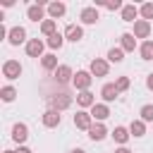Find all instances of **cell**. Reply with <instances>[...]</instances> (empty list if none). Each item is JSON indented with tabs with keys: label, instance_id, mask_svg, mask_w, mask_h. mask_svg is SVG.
<instances>
[{
	"label": "cell",
	"instance_id": "cell-25",
	"mask_svg": "<svg viewBox=\"0 0 153 153\" xmlns=\"http://www.w3.org/2000/svg\"><path fill=\"white\" fill-rule=\"evenodd\" d=\"M129 129H124V127H115V131H112V139L117 141V143H127L129 141Z\"/></svg>",
	"mask_w": 153,
	"mask_h": 153
},
{
	"label": "cell",
	"instance_id": "cell-13",
	"mask_svg": "<svg viewBox=\"0 0 153 153\" xmlns=\"http://www.w3.org/2000/svg\"><path fill=\"white\" fill-rule=\"evenodd\" d=\"M43 124H45L48 129L57 127V124H60V112H57V110H53V108H50V110H45V112H43Z\"/></svg>",
	"mask_w": 153,
	"mask_h": 153
},
{
	"label": "cell",
	"instance_id": "cell-14",
	"mask_svg": "<svg viewBox=\"0 0 153 153\" xmlns=\"http://www.w3.org/2000/svg\"><path fill=\"white\" fill-rule=\"evenodd\" d=\"M88 136H91V141H103V139L108 136V129H105V124H103V122L93 124V127L88 129Z\"/></svg>",
	"mask_w": 153,
	"mask_h": 153
},
{
	"label": "cell",
	"instance_id": "cell-24",
	"mask_svg": "<svg viewBox=\"0 0 153 153\" xmlns=\"http://www.w3.org/2000/svg\"><path fill=\"white\" fill-rule=\"evenodd\" d=\"M136 17H139V10L134 5H124L122 7V19L124 22H136Z\"/></svg>",
	"mask_w": 153,
	"mask_h": 153
},
{
	"label": "cell",
	"instance_id": "cell-34",
	"mask_svg": "<svg viewBox=\"0 0 153 153\" xmlns=\"http://www.w3.org/2000/svg\"><path fill=\"white\" fill-rule=\"evenodd\" d=\"M146 86H148V88H151V91H153V72H151V74H148V79H146Z\"/></svg>",
	"mask_w": 153,
	"mask_h": 153
},
{
	"label": "cell",
	"instance_id": "cell-35",
	"mask_svg": "<svg viewBox=\"0 0 153 153\" xmlns=\"http://www.w3.org/2000/svg\"><path fill=\"white\" fill-rule=\"evenodd\" d=\"M17 153H31V151H29L26 146H19V148H17Z\"/></svg>",
	"mask_w": 153,
	"mask_h": 153
},
{
	"label": "cell",
	"instance_id": "cell-22",
	"mask_svg": "<svg viewBox=\"0 0 153 153\" xmlns=\"http://www.w3.org/2000/svg\"><path fill=\"white\" fill-rule=\"evenodd\" d=\"M41 67H43L45 72H50V69H57V57H55L53 53L43 55V57H41Z\"/></svg>",
	"mask_w": 153,
	"mask_h": 153
},
{
	"label": "cell",
	"instance_id": "cell-15",
	"mask_svg": "<svg viewBox=\"0 0 153 153\" xmlns=\"http://www.w3.org/2000/svg\"><path fill=\"white\" fill-rule=\"evenodd\" d=\"M55 79H57L60 84H67V81L74 79V74H72V69H69L67 65H60V67L55 69Z\"/></svg>",
	"mask_w": 153,
	"mask_h": 153
},
{
	"label": "cell",
	"instance_id": "cell-32",
	"mask_svg": "<svg viewBox=\"0 0 153 153\" xmlns=\"http://www.w3.org/2000/svg\"><path fill=\"white\" fill-rule=\"evenodd\" d=\"M139 115H141V120H143V122H153V105H143Z\"/></svg>",
	"mask_w": 153,
	"mask_h": 153
},
{
	"label": "cell",
	"instance_id": "cell-3",
	"mask_svg": "<svg viewBox=\"0 0 153 153\" xmlns=\"http://www.w3.org/2000/svg\"><path fill=\"white\" fill-rule=\"evenodd\" d=\"M2 74H5L7 79H19V76H22V65H19L17 60H7V62L2 65Z\"/></svg>",
	"mask_w": 153,
	"mask_h": 153
},
{
	"label": "cell",
	"instance_id": "cell-30",
	"mask_svg": "<svg viewBox=\"0 0 153 153\" xmlns=\"http://www.w3.org/2000/svg\"><path fill=\"white\" fill-rule=\"evenodd\" d=\"M62 43H65V36H62V33H55V36H50V38H48V45H50L53 50H60V48H62Z\"/></svg>",
	"mask_w": 153,
	"mask_h": 153
},
{
	"label": "cell",
	"instance_id": "cell-27",
	"mask_svg": "<svg viewBox=\"0 0 153 153\" xmlns=\"http://www.w3.org/2000/svg\"><path fill=\"white\" fill-rule=\"evenodd\" d=\"M96 5H98V7H105V10H112V12H115V10H122V7H124V5L120 2V0H96Z\"/></svg>",
	"mask_w": 153,
	"mask_h": 153
},
{
	"label": "cell",
	"instance_id": "cell-29",
	"mask_svg": "<svg viewBox=\"0 0 153 153\" xmlns=\"http://www.w3.org/2000/svg\"><path fill=\"white\" fill-rule=\"evenodd\" d=\"M108 60L110 62H122L124 60V50L122 48H110L108 50Z\"/></svg>",
	"mask_w": 153,
	"mask_h": 153
},
{
	"label": "cell",
	"instance_id": "cell-23",
	"mask_svg": "<svg viewBox=\"0 0 153 153\" xmlns=\"http://www.w3.org/2000/svg\"><path fill=\"white\" fill-rule=\"evenodd\" d=\"M129 134H131V136H143V134H146V122H143V120H134V122L129 124Z\"/></svg>",
	"mask_w": 153,
	"mask_h": 153
},
{
	"label": "cell",
	"instance_id": "cell-11",
	"mask_svg": "<svg viewBox=\"0 0 153 153\" xmlns=\"http://www.w3.org/2000/svg\"><path fill=\"white\" fill-rule=\"evenodd\" d=\"M72 105V98L67 96V93H57V96H53V110H67Z\"/></svg>",
	"mask_w": 153,
	"mask_h": 153
},
{
	"label": "cell",
	"instance_id": "cell-10",
	"mask_svg": "<svg viewBox=\"0 0 153 153\" xmlns=\"http://www.w3.org/2000/svg\"><path fill=\"white\" fill-rule=\"evenodd\" d=\"M12 139H14L17 143H24V141L29 139V127L22 124V122H17V124L12 127Z\"/></svg>",
	"mask_w": 153,
	"mask_h": 153
},
{
	"label": "cell",
	"instance_id": "cell-7",
	"mask_svg": "<svg viewBox=\"0 0 153 153\" xmlns=\"http://www.w3.org/2000/svg\"><path fill=\"white\" fill-rule=\"evenodd\" d=\"M26 55L29 57H43V41L41 38H31L26 43Z\"/></svg>",
	"mask_w": 153,
	"mask_h": 153
},
{
	"label": "cell",
	"instance_id": "cell-19",
	"mask_svg": "<svg viewBox=\"0 0 153 153\" xmlns=\"http://www.w3.org/2000/svg\"><path fill=\"white\" fill-rule=\"evenodd\" d=\"M122 50H127V53H134V48H136V36L134 33H122Z\"/></svg>",
	"mask_w": 153,
	"mask_h": 153
},
{
	"label": "cell",
	"instance_id": "cell-26",
	"mask_svg": "<svg viewBox=\"0 0 153 153\" xmlns=\"http://www.w3.org/2000/svg\"><path fill=\"white\" fill-rule=\"evenodd\" d=\"M139 53H141V60H153V41H143Z\"/></svg>",
	"mask_w": 153,
	"mask_h": 153
},
{
	"label": "cell",
	"instance_id": "cell-38",
	"mask_svg": "<svg viewBox=\"0 0 153 153\" xmlns=\"http://www.w3.org/2000/svg\"><path fill=\"white\" fill-rule=\"evenodd\" d=\"M5 153H17V151H5Z\"/></svg>",
	"mask_w": 153,
	"mask_h": 153
},
{
	"label": "cell",
	"instance_id": "cell-37",
	"mask_svg": "<svg viewBox=\"0 0 153 153\" xmlns=\"http://www.w3.org/2000/svg\"><path fill=\"white\" fill-rule=\"evenodd\" d=\"M72 153H86V151H81V148H74V151H72Z\"/></svg>",
	"mask_w": 153,
	"mask_h": 153
},
{
	"label": "cell",
	"instance_id": "cell-31",
	"mask_svg": "<svg viewBox=\"0 0 153 153\" xmlns=\"http://www.w3.org/2000/svg\"><path fill=\"white\" fill-rule=\"evenodd\" d=\"M139 12H141V17H143L146 22H151V19H153V2H143V5L139 7Z\"/></svg>",
	"mask_w": 153,
	"mask_h": 153
},
{
	"label": "cell",
	"instance_id": "cell-9",
	"mask_svg": "<svg viewBox=\"0 0 153 153\" xmlns=\"http://www.w3.org/2000/svg\"><path fill=\"white\" fill-rule=\"evenodd\" d=\"M91 117H93V120H98V122H103V120H108V117H110V108H108L105 103H96V105L91 108Z\"/></svg>",
	"mask_w": 153,
	"mask_h": 153
},
{
	"label": "cell",
	"instance_id": "cell-12",
	"mask_svg": "<svg viewBox=\"0 0 153 153\" xmlns=\"http://www.w3.org/2000/svg\"><path fill=\"white\" fill-rule=\"evenodd\" d=\"M79 19H81L84 24H96L100 17H98V10H96V7H84L81 14H79Z\"/></svg>",
	"mask_w": 153,
	"mask_h": 153
},
{
	"label": "cell",
	"instance_id": "cell-36",
	"mask_svg": "<svg viewBox=\"0 0 153 153\" xmlns=\"http://www.w3.org/2000/svg\"><path fill=\"white\" fill-rule=\"evenodd\" d=\"M115 153H131V151H129V148H124V146H122V148H117V151H115Z\"/></svg>",
	"mask_w": 153,
	"mask_h": 153
},
{
	"label": "cell",
	"instance_id": "cell-17",
	"mask_svg": "<svg viewBox=\"0 0 153 153\" xmlns=\"http://www.w3.org/2000/svg\"><path fill=\"white\" fill-rule=\"evenodd\" d=\"M100 96H103V100H105V103H110V100H115V98L120 96V91H117V86H115V84H105V86L100 88Z\"/></svg>",
	"mask_w": 153,
	"mask_h": 153
},
{
	"label": "cell",
	"instance_id": "cell-4",
	"mask_svg": "<svg viewBox=\"0 0 153 153\" xmlns=\"http://www.w3.org/2000/svg\"><path fill=\"white\" fill-rule=\"evenodd\" d=\"M88 72H91L93 76H108L110 67H108V62H105L103 57H96V60H91V67H88Z\"/></svg>",
	"mask_w": 153,
	"mask_h": 153
},
{
	"label": "cell",
	"instance_id": "cell-33",
	"mask_svg": "<svg viewBox=\"0 0 153 153\" xmlns=\"http://www.w3.org/2000/svg\"><path fill=\"white\" fill-rule=\"evenodd\" d=\"M129 84H131V81H129V76H120V79L115 81V86H117V91H120V93H122V91H127V88H129Z\"/></svg>",
	"mask_w": 153,
	"mask_h": 153
},
{
	"label": "cell",
	"instance_id": "cell-21",
	"mask_svg": "<svg viewBox=\"0 0 153 153\" xmlns=\"http://www.w3.org/2000/svg\"><path fill=\"white\" fill-rule=\"evenodd\" d=\"M41 31H43V36H55L57 33V24H55V19H45V22H41Z\"/></svg>",
	"mask_w": 153,
	"mask_h": 153
},
{
	"label": "cell",
	"instance_id": "cell-5",
	"mask_svg": "<svg viewBox=\"0 0 153 153\" xmlns=\"http://www.w3.org/2000/svg\"><path fill=\"white\" fill-rule=\"evenodd\" d=\"M134 36H136V38H148V36H151V22L136 19V22H134Z\"/></svg>",
	"mask_w": 153,
	"mask_h": 153
},
{
	"label": "cell",
	"instance_id": "cell-2",
	"mask_svg": "<svg viewBox=\"0 0 153 153\" xmlns=\"http://www.w3.org/2000/svg\"><path fill=\"white\" fill-rule=\"evenodd\" d=\"M74 127L76 129H91L93 127V117H91V112H86V110H79L76 115H74Z\"/></svg>",
	"mask_w": 153,
	"mask_h": 153
},
{
	"label": "cell",
	"instance_id": "cell-18",
	"mask_svg": "<svg viewBox=\"0 0 153 153\" xmlns=\"http://www.w3.org/2000/svg\"><path fill=\"white\" fill-rule=\"evenodd\" d=\"M76 103H79L81 108H93V105H96V98H93L91 91H81V93L76 96Z\"/></svg>",
	"mask_w": 153,
	"mask_h": 153
},
{
	"label": "cell",
	"instance_id": "cell-20",
	"mask_svg": "<svg viewBox=\"0 0 153 153\" xmlns=\"http://www.w3.org/2000/svg\"><path fill=\"white\" fill-rule=\"evenodd\" d=\"M67 12V7H65V2H50L48 5V14L53 17V19H57V17H62Z\"/></svg>",
	"mask_w": 153,
	"mask_h": 153
},
{
	"label": "cell",
	"instance_id": "cell-1",
	"mask_svg": "<svg viewBox=\"0 0 153 153\" xmlns=\"http://www.w3.org/2000/svg\"><path fill=\"white\" fill-rule=\"evenodd\" d=\"M91 81H93V74L91 72H76L74 74V79H72V84H74V88H79V91H88V86H91Z\"/></svg>",
	"mask_w": 153,
	"mask_h": 153
},
{
	"label": "cell",
	"instance_id": "cell-28",
	"mask_svg": "<svg viewBox=\"0 0 153 153\" xmlns=\"http://www.w3.org/2000/svg\"><path fill=\"white\" fill-rule=\"evenodd\" d=\"M0 96H2L5 103H12V100L17 98V88H14V86H2V88H0Z\"/></svg>",
	"mask_w": 153,
	"mask_h": 153
},
{
	"label": "cell",
	"instance_id": "cell-6",
	"mask_svg": "<svg viewBox=\"0 0 153 153\" xmlns=\"http://www.w3.org/2000/svg\"><path fill=\"white\" fill-rule=\"evenodd\" d=\"M65 38L72 41V43H76V41L84 38V29H81L79 24H67V29H65Z\"/></svg>",
	"mask_w": 153,
	"mask_h": 153
},
{
	"label": "cell",
	"instance_id": "cell-8",
	"mask_svg": "<svg viewBox=\"0 0 153 153\" xmlns=\"http://www.w3.org/2000/svg\"><path fill=\"white\" fill-rule=\"evenodd\" d=\"M7 41H10L12 45L24 43V41H26V31H24V26H12V29H10V36H7Z\"/></svg>",
	"mask_w": 153,
	"mask_h": 153
},
{
	"label": "cell",
	"instance_id": "cell-16",
	"mask_svg": "<svg viewBox=\"0 0 153 153\" xmlns=\"http://www.w3.org/2000/svg\"><path fill=\"white\" fill-rule=\"evenodd\" d=\"M26 17H29L31 22H38V19H43V2L29 5V10H26ZM43 22H45V19H43Z\"/></svg>",
	"mask_w": 153,
	"mask_h": 153
}]
</instances>
